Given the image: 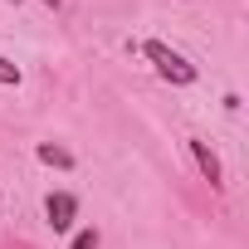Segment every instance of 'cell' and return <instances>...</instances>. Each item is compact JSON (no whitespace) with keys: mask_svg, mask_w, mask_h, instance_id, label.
Listing matches in <instances>:
<instances>
[{"mask_svg":"<svg viewBox=\"0 0 249 249\" xmlns=\"http://www.w3.org/2000/svg\"><path fill=\"white\" fill-rule=\"evenodd\" d=\"M44 215H49V230H54V234H69V230H73V220H78V196L54 191V196L44 200Z\"/></svg>","mask_w":249,"mask_h":249,"instance_id":"cell-2","label":"cell"},{"mask_svg":"<svg viewBox=\"0 0 249 249\" xmlns=\"http://www.w3.org/2000/svg\"><path fill=\"white\" fill-rule=\"evenodd\" d=\"M69 249H98V230H78Z\"/></svg>","mask_w":249,"mask_h":249,"instance_id":"cell-6","label":"cell"},{"mask_svg":"<svg viewBox=\"0 0 249 249\" xmlns=\"http://www.w3.org/2000/svg\"><path fill=\"white\" fill-rule=\"evenodd\" d=\"M142 54L152 59V69H157L166 83H176V88L196 83V64H191L181 49H171V44H161V39H147V44H142Z\"/></svg>","mask_w":249,"mask_h":249,"instance_id":"cell-1","label":"cell"},{"mask_svg":"<svg viewBox=\"0 0 249 249\" xmlns=\"http://www.w3.org/2000/svg\"><path fill=\"white\" fill-rule=\"evenodd\" d=\"M186 147H191V161H196V171H200V176H205L210 186H225V166H220V157L210 152V142H200V137H191Z\"/></svg>","mask_w":249,"mask_h":249,"instance_id":"cell-3","label":"cell"},{"mask_svg":"<svg viewBox=\"0 0 249 249\" xmlns=\"http://www.w3.org/2000/svg\"><path fill=\"white\" fill-rule=\"evenodd\" d=\"M39 161H44V166H64V171L73 166V157H69L64 147H54V142H39Z\"/></svg>","mask_w":249,"mask_h":249,"instance_id":"cell-4","label":"cell"},{"mask_svg":"<svg viewBox=\"0 0 249 249\" xmlns=\"http://www.w3.org/2000/svg\"><path fill=\"white\" fill-rule=\"evenodd\" d=\"M25 73H20V64H10V59H0V83H5V88H15Z\"/></svg>","mask_w":249,"mask_h":249,"instance_id":"cell-5","label":"cell"}]
</instances>
